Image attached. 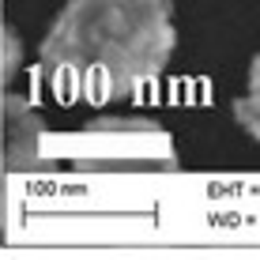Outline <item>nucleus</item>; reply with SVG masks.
<instances>
[{
  "label": "nucleus",
  "mask_w": 260,
  "mask_h": 260,
  "mask_svg": "<svg viewBox=\"0 0 260 260\" xmlns=\"http://www.w3.org/2000/svg\"><path fill=\"white\" fill-rule=\"evenodd\" d=\"M174 46L170 0H68L38 57L60 102H113L151 83Z\"/></svg>",
  "instance_id": "obj_1"
},
{
  "label": "nucleus",
  "mask_w": 260,
  "mask_h": 260,
  "mask_svg": "<svg viewBox=\"0 0 260 260\" xmlns=\"http://www.w3.org/2000/svg\"><path fill=\"white\" fill-rule=\"evenodd\" d=\"M4 128H8V166H15V170L38 166L42 117L19 94H8V102H4Z\"/></svg>",
  "instance_id": "obj_2"
},
{
  "label": "nucleus",
  "mask_w": 260,
  "mask_h": 260,
  "mask_svg": "<svg viewBox=\"0 0 260 260\" xmlns=\"http://www.w3.org/2000/svg\"><path fill=\"white\" fill-rule=\"evenodd\" d=\"M234 117L241 121V128L249 136L260 140V53L253 57V68H249V91L234 102Z\"/></svg>",
  "instance_id": "obj_3"
},
{
  "label": "nucleus",
  "mask_w": 260,
  "mask_h": 260,
  "mask_svg": "<svg viewBox=\"0 0 260 260\" xmlns=\"http://www.w3.org/2000/svg\"><path fill=\"white\" fill-rule=\"evenodd\" d=\"M19 57H23V49H19V38H15L12 30H8V60H4V76H12V72L19 68Z\"/></svg>",
  "instance_id": "obj_4"
}]
</instances>
